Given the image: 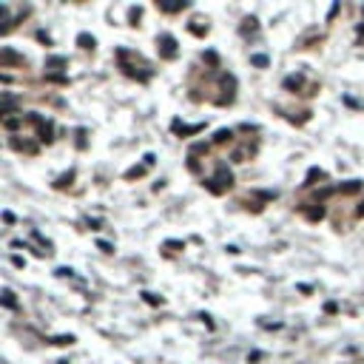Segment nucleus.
Segmentation results:
<instances>
[{
    "label": "nucleus",
    "mask_w": 364,
    "mask_h": 364,
    "mask_svg": "<svg viewBox=\"0 0 364 364\" xmlns=\"http://www.w3.org/2000/svg\"><path fill=\"white\" fill-rule=\"evenodd\" d=\"M17 125H23V114H20V117H15V114L3 117V128H6V131H15Z\"/></svg>",
    "instance_id": "obj_7"
},
{
    "label": "nucleus",
    "mask_w": 364,
    "mask_h": 364,
    "mask_svg": "<svg viewBox=\"0 0 364 364\" xmlns=\"http://www.w3.org/2000/svg\"><path fill=\"white\" fill-rule=\"evenodd\" d=\"M250 63L259 65V69H264V65H268V57H264V54H253V57H250Z\"/></svg>",
    "instance_id": "obj_12"
},
{
    "label": "nucleus",
    "mask_w": 364,
    "mask_h": 364,
    "mask_svg": "<svg viewBox=\"0 0 364 364\" xmlns=\"http://www.w3.org/2000/svg\"><path fill=\"white\" fill-rule=\"evenodd\" d=\"M159 12H168V15H174V12H182V9H188L185 0H179V3H157Z\"/></svg>",
    "instance_id": "obj_6"
},
{
    "label": "nucleus",
    "mask_w": 364,
    "mask_h": 364,
    "mask_svg": "<svg viewBox=\"0 0 364 364\" xmlns=\"http://www.w3.org/2000/svg\"><path fill=\"white\" fill-rule=\"evenodd\" d=\"M205 185H208V191H211V193H225V191H230V185H234V174H230L225 165H219L216 174L208 179Z\"/></svg>",
    "instance_id": "obj_2"
},
{
    "label": "nucleus",
    "mask_w": 364,
    "mask_h": 364,
    "mask_svg": "<svg viewBox=\"0 0 364 364\" xmlns=\"http://www.w3.org/2000/svg\"><path fill=\"white\" fill-rule=\"evenodd\" d=\"M26 122H31V125L37 128V134H40V143H51V125L43 120V117L29 114V117H26Z\"/></svg>",
    "instance_id": "obj_3"
},
{
    "label": "nucleus",
    "mask_w": 364,
    "mask_h": 364,
    "mask_svg": "<svg viewBox=\"0 0 364 364\" xmlns=\"http://www.w3.org/2000/svg\"><path fill=\"white\" fill-rule=\"evenodd\" d=\"M358 216H364V205H361V208H358Z\"/></svg>",
    "instance_id": "obj_14"
},
{
    "label": "nucleus",
    "mask_w": 364,
    "mask_h": 364,
    "mask_svg": "<svg viewBox=\"0 0 364 364\" xmlns=\"http://www.w3.org/2000/svg\"><path fill=\"white\" fill-rule=\"evenodd\" d=\"M15 63H23L20 54H15L12 49H3V54H0V65L6 69V65H15Z\"/></svg>",
    "instance_id": "obj_5"
},
{
    "label": "nucleus",
    "mask_w": 364,
    "mask_h": 364,
    "mask_svg": "<svg viewBox=\"0 0 364 364\" xmlns=\"http://www.w3.org/2000/svg\"><path fill=\"white\" fill-rule=\"evenodd\" d=\"M339 191H342V193H356V191H361V182H358V179H353V182H347V185H342V188H339Z\"/></svg>",
    "instance_id": "obj_9"
},
{
    "label": "nucleus",
    "mask_w": 364,
    "mask_h": 364,
    "mask_svg": "<svg viewBox=\"0 0 364 364\" xmlns=\"http://www.w3.org/2000/svg\"><path fill=\"white\" fill-rule=\"evenodd\" d=\"M230 137H234V131H228V128H222V131H216V137H214V143H230Z\"/></svg>",
    "instance_id": "obj_10"
},
{
    "label": "nucleus",
    "mask_w": 364,
    "mask_h": 364,
    "mask_svg": "<svg viewBox=\"0 0 364 364\" xmlns=\"http://www.w3.org/2000/svg\"><path fill=\"white\" fill-rule=\"evenodd\" d=\"M3 305H6L9 310H15V307H17V299H15V293H12V290H3Z\"/></svg>",
    "instance_id": "obj_8"
},
{
    "label": "nucleus",
    "mask_w": 364,
    "mask_h": 364,
    "mask_svg": "<svg viewBox=\"0 0 364 364\" xmlns=\"http://www.w3.org/2000/svg\"><path fill=\"white\" fill-rule=\"evenodd\" d=\"M143 296H145V302H148V305H159V299L154 296V293H143Z\"/></svg>",
    "instance_id": "obj_13"
},
{
    "label": "nucleus",
    "mask_w": 364,
    "mask_h": 364,
    "mask_svg": "<svg viewBox=\"0 0 364 364\" xmlns=\"http://www.w3.org/2000/svg\"><path fill=\"white\" fill-rule=\"evenodd\" d=\"M77 43H80V49H94V37L80 35V37H77Z\"/></svg>",
    "instance_id": "obj_11"
},
{
    "label": "nucleus",
    "mask_w": 364,
    "mask_h": 364,
    "mask_svg": "<svg viewBox=\"0 0 364 364\" xmlns=\"http://www.w3.org/2000/svg\"><path fill=\"white\" fill-rule=\"evenodd\" d=\"M117 57H120V69H122V74H128V77L140 80V83H145V80L151 77L148 63H145V60L140 57V54H131V51L120 49V51H117Z\"/></svg>",
    "instance_id": "obj_1"
},
{
    "label": "nucleus",
    "mask_w": 364,
    "mask_h": 364,
    "mask_svg": "<svg viewBox=\"0 0 364 364\" xmlns=\"http://www.w3.org/2000/svg\"><path fill=\"white\" fill-rule=\"evenodd\" d=\"M159 46H162V57H177V40H174L171 35H162L159 37Z\"/></svg>",
    "instance_id": "obj_4"
}]
</instances>
